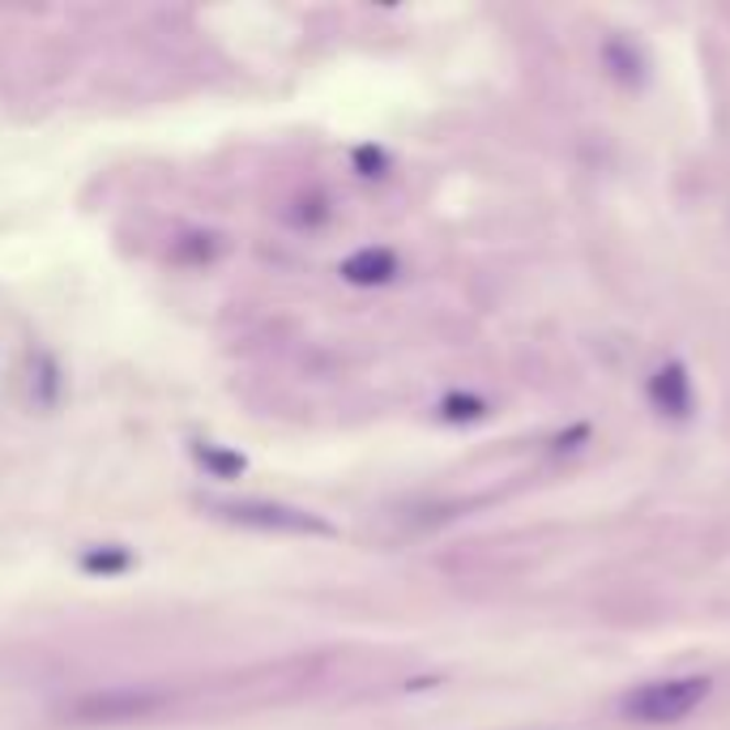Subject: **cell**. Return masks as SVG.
<instances>
[{
	"label": "cell",
	"mask_w": 730,
	"mask_h": 730,
	"mask_svg": "<svg viewBox=\"0 0 730 730\" xmlns=\"http://www.w3.org/2000/svg\"><path fill=\"white\" fill-rule=\"evenodd\" d=\"M197 457H201V461H209L218 475H236V470H243L240 457H236V453H222L218 445H197Z\"/></svg>",
	"instance_id": "cell-7"
},
{
	"label": "cell",
	"mask_w": 730,
	"mask_h": 730,
	"mask_svg": "<svg viewBox=\"0 0 730 730\" xmlns=\"http://www.w3.org/2000/svg\"><path fill=\"white\" fill-rule=\"evenodd\" d=\"M650 397H654V406H658L662 415L684 418L688 411H693V384H688V372H684L679 363L658 368V372L650 377Z\"/></svg>",
	"instance_id": "cell-4"
},
{
	"label": "cell",
	"mask_w": 730,
	"mask_h": 730,
	"mask_svg": "<svg viewBox=\"0 0 730 730\" xmlns=\"http://www.w3.org/2000/svg\"><path fill=\"white\" fill-rule=\"evenodd\" d=\"M397 274V257L389 248H363L342 261V279L355 282V286H381Z\"/></svg>",
	"instance_id": "cell-5"
},
{
	"label": "cell",
	"mask_w": 730,
	"mask_h": 730,
	"mask_svg": "<svg viewBox=\"0 0 730 730\" xmlns=\"http://www.w3.org/2000/svg\"><path fill=\"white\" fill-rule=\"evenodd\" d=\"M709 696V679L700 675H679V679H654L645 688L624 696V718L632 722H679Z\"/></svg>",
	"instance_id": "cell-2"
},
{
	"label": "cell",
	"mask_w": 730,
	"mask_h": 730,
	"mask_svg": "<svg viewBox=\"0 0 730 730\" xmlns=\"http://www.w3.org/2000/svg\"><path fill=\"white\" fill-rule=\"evenodd\" d=\"M163 705H167V693H154V688H103V693H86L81 700H73L69 722H81V727L138 722L159 713Z\"/></svg>",
	"instance_id": "cell-3"
},
{
	"label": "cell",
	"mask_w": 730,
	"mask_h": 730,
	"mask_svg": "<svg viewBox=\"0 0 730 730\" xmlns=\"http://www.w3.org/2000/svg\"><path fill=\"white\" fill-rule=\"evenodd\" d=\"M133 564V556L124 552V547H90L86 556H81V568H90V573H124Z\"/></svg>",
	"instance_id": "cell-6"
},
{
	"label": "cell",
	"mask_w": 730,
	"mask_h": 730,
	"mask_svg": "<svg viewBox=\"0 0 730 730\" xmlns=\"http://www.w3.org/2000/svg\"><path fill=\"white\" fill-rule=\"evenodd\" d=\"M206 509L209 517H218V522L243 525V530H265V534H316V538L334 534V525L325 517H316L308 509H295V504H274V500H214Z\"/></svg>",
	"instance_id": "cell-1"
}]
</instances>
